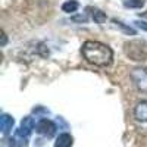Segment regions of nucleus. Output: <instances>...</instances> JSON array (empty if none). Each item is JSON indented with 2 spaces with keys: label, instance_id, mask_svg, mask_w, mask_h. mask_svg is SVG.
Wrapping results in <instances>:
<instances>
[{
  "label": "nucleus",
  "instance_id": "0eeeda50",
  "mask_svg": "<svg viewBox=\"0 0 147 147\" xmlns=\"http://www.w3.org/2000/svg\"><path fill=\"white\" fill-rule=\"evenodd\" d=\"M134 115H136V118L141 122H147V100H143L140 102L136 109H134Z\"/></svg>",
  "mask_w": 147,
  "mask_h": 147
},
{
  "label": "nucleus",
  "instance_id": "f8f14e48",
  "mask_svg": "<svg viewBox=\"0 0 147 147\" xmlns=\"http://www.w3.org/2000/svg\"><path fill=\"white\" fill-rule=\"evenodd\" d=\"M113 24H116V25H118V27H121L122 30H125V31H127L128 34H131V35H134V34H136V31H134V30H132L131 27H125V25H124V24H122V22H118V21H113Z\"/></svg>",
  "mask_w": 147,
  "mask_h": 147
},
{
  "label": "nucleus",
  "instance_id": "9b49d317",
  "mask_svg": "<svg viewBox=\"0 0 147 147\" xmlns=\"http://www.w3.org/2000/svg\"><path fill=\"white\" fill-rule=\"evenodd\" d=\"M146 3V0H127V2L124 3L125 7H131V9H140L143 7Z\"/></svg>",
  "mask_w": 147,
  "mask_h": 147
},
{
  "label": "nucleus",
  "instance_id": "1a4fd4ad",
  "mask_svg": "<svg viewBox=\"0 0 147 147\" xmlns=\"http://www.w3.org/2000/svg\"><path fill=\"white\" fill-rule=\"evenodd\" d=\"M87 10H90V13L93 16V19L97 22V24H103L106 21V13H103V12L100 9H96V7H88Z\"/></svg>",
  "mask_w": 147,
  "mask_h": 147
},
{
  "label": "nucleus",
  "instance_id": "423d86ee",
  "mask_svg": "<svg viewBox=\"0 0 147 147\" xmlns=\"http://www.w3.org/2000/svg\"><path fill=\"white\" fill-rule=\"evenodd\" d=\"M13 124H15V119L12 118L10 115L3 113L2 116H0V128H2V132L5 134V136H7V134L12 131Z\"/></svg>",
  "mask_w": 147,
  "mask_h": 147
},
{
  "label": "nucleus",
  "instance_id": "6e6552de",
  "mask_svg": "<svg viewBox=\"0 0 147 147\" xmlns=\"http://www.w3.org/2000/svg\"><path fill=\"white\" fill-rule=\"evenodd\" d=\"M74 144V138L69 136V134H60L57 137L56 143H55V147H72Z\"/></svg>",
  "mask_w": 147,
  "mask_h": 147
},
{
  "label": "nucleus",
  "instance_id": "39448f33",
  "mask_svg": "<svg viewBox=\"0 0 147 147\" xmlns=\"http://www.w3.org/2000/svg\"><path fill=\"white\" fill-rule=\"evenodd\" d=\"M35 131L38 134H41V136H44V137H53L55 132H56V125L50 119H41V121L37 122Z\"/></svg>",
  "mask_w": 147,
  "mask_h": 147
},
{
  "label": "nucleus",
  "instance_id": "f257e3e1",
  "mask_svg": "<svg viewBox=\"0 0 147 147\" xmlns=\"http://www.w3.org/2000/svg\"><path fill=\"white\" fill-rule=\"evenodd\" d=\"M81 52L84 59L94 66H102V68L109 66L113 59L112 49L100 41H91V40L85 41L82 44Z\"/></svg>",
  "mask_w": 147,
  "mask_h": 147
},
{
  "label": "nucleus",
  "instance_id": "f03ea898",
  "mask_svg": "<svg viewBox=\"0 0 147 147\" xmlns=\"http://www.w3.org/2000/svg\"><path fill=\"white\" fill-rule=\"evenodd\" d=\"M124 52L131 60L143 62L147 59V44L141 40H131L125 43Z\"/></svg>",
  "mask_w": 147,
  "mask_h": 147
},
{
  "label": "nucleus",
  "instance_id": "4468645a",
  "mask_svg": "<svg viewBox=\"0 0 147 147\" xmlns=\"http://www.w3.org/2000/svg\"><path fill=\"white\" fill-rule=\"evenodd\" d=\"M74 21H80V22H85V21H87V16H77V18H74Z\"/></svg>",
  "mask_w": 147,
  "mask_h": 147
},
{
  "label": "nucleus",
  "instance_id": "7ed1b4c3",
  "mask_svg": "<svg viewBox=\"0 0 147 147\" xmlns=\"http://www.w3.org/2000/svg\"><path fill=\"white\" fill-rule=\"evenodd\" d=\"M131 80L138 91L147 94V68H134L131 71Z\"/></svg>",
  "mask_w": 147,
  "mask_h": 147
},
{
  "label": "nucleus",
  "instance_id": "20e7f679",
  "mask_svg": "<svg viewBox=\"0 0 147 147\" xmlns=\"http://www.w3.org/2000/svg\"><path fill=\"white\" fill-rule=\"evenodd\" d=\"M35 127V122L31 116H27V118H24L22 122H21V127L16 129V134H15V137L18 138H22V140H27L30 137V134L31 131L34 129Z\"/></svg>",
  "mask_w": 147,
  "mask_h": 147
},
{
  "label": "nucleus",
  "instance_id": "9d476101",
  "mask_svg": "<svg viewBox=\"0 0 147 147\" xmlns=\"http://www.w3.org/2000/svg\"><path fill=\"white\" fill-rule=\"evenodd\" d=\"M80 7L78 2H75V0H69V2H65L62 5V10L66 12V13H72V12H77V9Z\"/></svg>",
  "mask_w": 147,
  "mask_h": 147
},
{
  "label": "nucleus",
  "instance_id": "dca6fc26",
  "mask_svg": "<svg viewBox=\"0 0 147 147\" xmlns=\"http://www.w3.org/2000/svg\"><path fill=\"white\" fill-rule=\"evenodd\" d=\"M141 16H143V18H147V10H146V12H143V13H141Z\"/></svg>",
  "mask_w": 147,
  "mask_h": 147
},
{
  "label": "nucleus",
  "instance_id": "ddd939ff",
  "mask_svg": "<svg viewBox=\"0 0 147 147\" xmlns=\"http://www.w3.org/2000/svg\"><path fill=\"white\" fill-rule=\"evenodd\" d=\"M136 25L138 27V28H141V30H144V31H147V22H141V21H136L134 22Z\"/></svg>",
  "mask_w": 147,
  "mask_h": 147
},
{
  "label": "nucleus",
  "instance_id": "2eb2a0df",
  "mask_svg": "<svg viewBox=\"0 0 147 147\" xmlns=\"http://www.w3.org/2000/svg\"><path fill=\"white\" fill-rule=\"evenodd\" d=\"M5 44H6V34L2 32V46H5Z\"/></svg>",
  "mask_w": 147,
  "mask_h": 147
}]
</instances>
